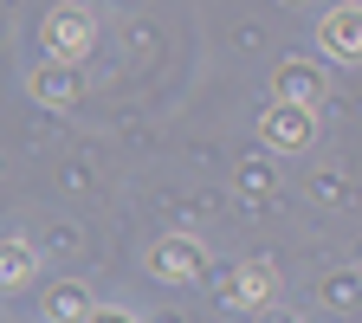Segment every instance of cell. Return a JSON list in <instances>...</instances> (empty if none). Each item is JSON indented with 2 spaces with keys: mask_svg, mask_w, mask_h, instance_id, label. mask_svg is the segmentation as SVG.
Wrapping results in <instances>:
<instances>
[{
  "mask_svg": "<svg viewBox=\"0 0 362 323\" xmlns=\"http://www.w3.org/2000/svg\"><path fill=\"white\" fill-rule=\"evenodd\" d=\"M194 265H201V246H188V240H168V246H156V271H168L175 285H181V278H194Z\"/></svg>",
  "mask_w": 362,
  "mask_h": 323,
  "instance_id": "4",
  "label": "cell"
},
{
  "mask_svg": "<svg viewBox=\"0 0 362 323\" xmlns=\"http://www.w3.org/2000/svg\"><path fill=\"white\" fill-rule=\"evenodd\" d=\"M45 45L59 52V65H78L84 45H90V13L84 7H59L52 20H45Z\"/></svg>",
  "mask_w": 362,
  "mask_h": 323,
  "instance_id": "1",
  "label": "cell"
},
{
  "mask_svg": "<svg viewBox=\"0 0 362 323\" xmlns=\"http://www.w3.org/2000/svg\"><path fill=\"white\" fill-rule=\"evenodd\" d=\"M26 278H33V246L13 240V246H7V285H26Z\"/></svg>",
  "mask_w": 362,
  "mask_h": 323,
  "instance_id": "7",
  "label": "cell"
},
{
  "mask_svg": "<svg viewBox=\"0 0 362 323\" xmlns=\"http://www.w3.org/2000/svg\"><path fill=\"white\" fill-rule=\"evenodd\" d=\"M324 45L337 59H362V7H337L324 20Z\"/></svg>",
  "mask_w": 362,
  "mask_h": 323,
  "instance_id": "2",
  "label": "cell"
},
{
  "mask_svg": "<svg viewBox=\"0 0 362 323\" xmlns=\"http://www.w3.org/2000/svg\"><path fill=\"white\" fill-rule=\"evenodd\" d=\"M52 317L78 323V317H84V291H71V285H65V291H52Z\"/></svg>",
  "mask_w": 362,
  "mask_h": 323,
  "instance_id": "8",
  "label": "cell"
},
{
  "mask_svg": "<svg viewBox=\"0 0 362 323\" xmlns=\"http://www.w3.org/2000/svg\"><path fill=\"white\" fill-rule=\"evenodd\" d=\"M265 291H272V271H265V265H246V271H240V304H259Z\"/></svg>",
  "mask_w": 362,
  "mask_h": 323,
  "instance_id": "6",
  "label": "cell"
},
{
  "mask_svg": "<svg viewBox=\"0 0 362 323\" xmlns=\"http://www.w3.org/2000/svg\"><path fill=\"white\" fill-rule=\"evenodd\" d=\"M33 98H39V104H65V98H71V71H39V78H33Z\"/></svg>",
  "mask_w": 362,
  "mask_h": 323,
  "instance_id": "5",
  "label": "cell"
},
{
  "mask_svg": "<svg viewBox=\"0 0 362 323\" xmlns=\"http://www.w3.org/2000/svg\"><path fill=\"white\" fill-rule=\"evenodd\" d=\"M265 129H272V136H279V143H285V149H298V143H304V136H310V110H304V104H279V110H272V117H265Z\"/></svg>",
  "mask_w": 362,
  "mask_h": 323,
  "instance_id": "3",
  "label": "cell"
}]
</instances>
